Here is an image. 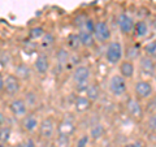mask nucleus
<instances>
[{
    "label": "nucleus",
    "mask_w": 156,
    "mask_h": 147,
    "mask_svg": "<svg viewBox=\"0 0 156 147\" xmlns=\"http://www.w3.org/2000/svg\"><path fill=\"white\" fill-rule=\"evenodd\" d=\"M92 70L87 65H78L72 73V82L78 92H83L91 83Z\"/></svg>",
    "instance_id": "f257e3e1"
},
{
    "label": "nucleus",
    "mask_w": 156,
    "mask_h": 147,
    "mask_svg": "<svg viewBox=\"0 0 156 147\" xmlns=\"http://www.w3.org/2000/svg\"><path fill=\"white\" fill-rule=\"evenodd\" d=\"M107 86H108L109 94L113 98L121 99V98L128 95V80H125L119 73H115L109 77Z\"/></svg>",
    "instance_id": "f03ea898"
},
{
    "label": "nucleus",
    "mask_w": 156,
    "mask_h": 147,
    "mask_svg": "<svg viewBox=\"0 0 156 147\" xmlns=\"http://www.w3.org/2000/svg\"><path fill=\"white\" fill-rule=\"evenodd\" d=\"M104 59L109 65H119L124 59V46L120 41H109L105 47Z\"/></svg>",
    "instance_id": "7ed1b4c3"
},
{
    "label": "nucleus",
    "mask_w": 156,
    "mask_h": 147,
    "mask_svg": "<svg viewBox=\"0 0 156 147\" xmlns=\"http://www.w3.org/2000/svg\"><path fill=\"white\" fill-rule=\"evenodd\" d=\"M133 92L136 99H139L140 102H144V100H148L155 94V89H154L152 82L148 78H139V80H136L134 82Z\"/></svg>",
    "instance_id": "20e7f679"
},
{
    "label": "nucleus",
    "mask_w": 156,
    "mask_h": 147,
    "mask_svg": "<svg viewBox=\"0 0 156 147\" xmlns=\"http://www.w3.org/2000/svg\"><path fill=\"white\" fill-rule=\"evenodd\" d=\"M57 131V125L53 117L48 116L42 119L41 122H39V128H38V135L39 139L43 142H50L55 138V134Z\"/></svg>",
    "instance_id": "39448f33"
},
{
    "label": "nucleus",
    "mask_w": 156,
    "mask_h": 147,
    "mask_svg": "<svg viewBox=\"0 0 156 147\" xmlns=\"http://www.w3.org/2000/svg\"><path fill=\"white\" fill-rule=\"evenodd\" d=\"M22 91V81L14 74V73H8L4 77V90L3 92L8 98H16L20 96Z\"/></svg>",
    "instance_id": "423d86ee"
},
{
    "label": "nucleus",
    "mask_w": 156,
    "mask_h": 147,
    "mask_svg": "<svg viewBox=\"0 0 156 147\" xmlns=\"http://www.w3.org/2000/svg\"><path fill=\"white\" fill-rule=\"evenodd\" d=\"M8 109H9V113L13 117L21 120L22 117H25L29 113V109L30 108H29L26 100L23 99V96H16L9 100Z\"/></svg>",
    "instance_id": "0eeeda50"
},
{
    "label": "nucleus",
    "mask_w": 156,
    "mask_h": 147,
    "mask_svg": "<svg viewBox=\"0 0 156 147\" xmlns=\"http://www.w3.org/2000/svg\"><path fill=\"white\" fill-rule=\"evenodd\" d=\"M125 111L126 113L129 115L130 119L133 120H142L143 116L146 115L144 112V108L142 106V102L139 99H136L135 96H131V98H128L125 102Z\"/></svg>",
    "instance_id": "6e6552de"
},
{
    "label": "nucleus",
    "mask_w": 156,
    "mask_h": 147,
    "mask_svg": "<svg viewBox=\"0 0 156 147\" xmlns=\"http://www.w3.org/2000/svg\"><path fill=\"white\" fill-rule=\"evenodd\" d=\"M138 69L142 76L147 78H154L156 73V60L143 53L138 57Z\"/></svg>",
    "instance_id": "1a4fd4ad"
},
{
    "label": "nucleus",
    "mask_w": 156,
    "mask_h": 147,
    "mask_svg": "<svg viewBox=\"0 0 156 147\" xmlns=\"http://www.w3.org/2000/svg\"><path fill=\"white\" fill-rule=\"evenodd\" d=\"M92 34H94L95 41L100 42V43L109 42L111 38H112V30H111V27H109V25L105 21H103V20L95 21Z\"/></svg>",
    "instance_id": "9d476101"
},
{
    "label": "nucleus",
    "mask_w": 156,
    "mask_h": 147,
    "mask_svg": "<svg viewBox=\"0 0 156 147\" xmlns=\"http://www.w3.org/2000/svg\"><path fill=\"white\" fill-rule=\"evenodd\" d=\"M51 59L50 56L47 55L44 52H41L39 55H37L35 60H34V64H33V68H34V72L37 73L38 76L41 77H44L48 74V72L51 69Z\"/></svg>",
    "instance_id": "9b49d317"
},
{
    "label": "nucleus",
    "mask_w": 156,
    "mask_h": 147,
    "mask_svg": "<svg viewBox=\"0 0 156 147\" xmlns=\"http://www.w3.org/2000/svg\"><path fill=\"white\" fill-rule=\"evenodd\" d=\"M134 25L135 21L133 16H130L129 13L122 12L117 16V26H119V30L122 35H131L134 30Z\"/></svg>",
    "instance_id": "f8f14e48"
},
{
    "label": "nucleus",
    "mask_w": 156,
    "mask_h": 147,
    "mask_svg": "<svg viewBox=\"0 0 156 147\" xmlns=\"http://www.w3.org/2000/svg\"><path fill=\"white\" fill-rule=\"evenodd\" d=\"M136 72V65L134 60H130V59H122L121 63L119 64V74L122 76L125 80H131L134 78Z\"/></svg>",
    "instance_id": "ddd939ff"
},
{
    "label": "nucleus",
    "mask_w": 156,
    "mask_h": 147,
    "mask_svg": "<svg viewBox=\"0 0 156 147\" xmlns=\"http://www.w3.org/2000/svg\"><path fill=\"white\" fill-rule=\"evenodd\" d=\"M39 122H41V120L38 119L37 115L27 113L25 117L21 119V128L23 131H26V133L33 134V133H35V131H38Z\"/></svg>",
    "instance_id": "4468645a"
},
{
    "label": "nucleus",
    "mask_w": 156,
    "mask_h": 147,
    "mask_svg": "<svg viewBox=\"0 0 156 147\" xmlns=\"http://www.w3.org/2000/svg\"><path fill=\"white\" fill-rule=\"evenodd\" d=\"M133 34H134V37L136 39H144V38H147L148 34H150V26H148V23L146 22L144 20L135 21Z\"/></svg>",
    "instance_id": "2eb2a0df"
},
{
    "label": "nucleus",
    "mask_w": 156,
    "mask_h": 147,
    "mask_svg": "<svg viewBox=\"0 0 156 147\" xmlns=\"http://www.w3.org/2000/svg\"><path fill=\"white\" fill-rule=\"evenodd\" d=\"M78 37H80L82 47H85V48L94 47L95 42H96L95 38H94V34H92L91 31H87L83 27H80V30H78Z\"/></svg>",
    "instance_id": "dca6fc26"
},
{
    "label": "nucleus",
    "mask_w": 156,
    "mask_h": 147,
    "mask_svg": "<svg viewBox=\"0 0 156 147\" xmlns=\"http://www.w3.org/2000/svg\"><path fill=\"white\" fill-rule=\"evenodd\" d=\"M14 74H16L22 82L29 81L33 76V69L29 65H26L25 63H21V64L14 66Z\"/></svg>",
    "instance_id": "f3484780"
},
{
    "label": "nucleus",
    "mask_w": 156,
    "mask_h": 147,
    "mask_svg": "<svg viewBox=\"0 0 156 147\" xmlns=\"http://www.w3.org/2000/svg\"><path fill=\"white\" fill-rule=\"evenodd\" d=\"M91 104H92V102L85 94L78 95L76 98V102H74V108L77 112H86L91 108Z\"/></svg>",
    "instance_id": "a211bd4d"
},
{
    "label": "nucleus",
    "mask_w": 156,
    "mask_h": 147,
    "mask_svg": "<svg viewBox=\"0 0 156 147\" xmlns=\"http://www.w3.org/2000/svg\"><path fill=\"white\" fill-rule=\"evenodd\" d=\"M105 134V126L101 124V122H96L90 128V139H94V141H99L104 137Z\"/></svg>",
    "instance_id": "6ab92c4d"
},
{
    "label": "nucleus",
    "mask_w": 156,
    "mask_h": 147,
    "mask_svg": "<svg viewBox=\"0 0 156 147\" xmlns=\"http://www.w3.org/2000/svg\"><path fill=\"white\" fill-rule=\"evenodd\" d=\"M76 130V125L72 120H62L60 124L57 125V133H62V134H68V135H72L73 131Z\"/></svg>",
    "instance_id": "aec40b11"
},
{
    "label": "nucleus",
    "mask_w": 156,
    "mask_h": 147,
    "mask_svg": "<svg viewBox=\"0 0 156 147\" xmlns=\"http://www.w3.org/2000/svg\"><path fill=\"white\" fill-rule=\"evenodd\" d=\"M83 94L89 98L92 103H94V102H96L100 98V87L91 82L90 85L86 87V90L83 91Z\"/></svg>",
    "instance_id": "412c9836"
},
{
    "label": "nucleus",
    "mask_w": 156,
    "mask_h": 147,
    "mask_svg": "<svg viewBox=\"0 0 156 147\" xmlns=\"http://www.w3.org/2000/svg\"><path fill=\"white\" fill-rule=\"evenodd\" d=\"M53 139H55V147H72L70 135L68 134L57 133V135H55Z\"/></svg>",
    "instance_id": "4be33fe9"
},
{
    "label": "nucleus",
    "mask_w": 156,
    "mask_h": 147,
    "mask_svg": "<svg viewBox=\"0 0 156 147\" xmlns=\"http://www.w3.org/2000/svg\"><path fill=\"white\" fill-rule=\"evenodd\" d=\"M23 99L26 100L30 109L37 108V107L39 106V96L37 94V91H27L25 94V96H23Z\"/></svg>",
    "instance_id": "5701e85b"
},
{
    "label": "nucleus",
    "mask_w": 156,
    "mask_h": 147,
    "mask_svg": "<svg viewBox=\"0 0 156 147\" xmlns=\"http://www.w3.org/2000/svg\"><path fill=\"white\" fill-rule=\"evenodd\" d=\"M142 51H143L144 55H147V56L152 57L156 60V39H152V41L146 43V45L143 46V48H142Z\"/></svg>",
    "instance_id": "b1692460"
},
{
    "label": "nucleus",
    "mask_w": 156,
    "mask_h": 147,
    "mask_svg": "<svg viewBox=\"0 0 156 147\" xmlns=\"http://www.w3.org/2000/svg\"><path fill=\"white\" fill-rule=\"evenodd\" d=\"M11 135H12L11 126H8V125L2 126V128H0V143L5 145L7 142L11 139Z\"/></svg>",
    "instance_id": "393cba45"
},
{
    "label": "nucleus",
    "mask_w": 156,
    "mask_h": 147,
    "mask_svg": "<svg viewBox=\"0 0 156 147\" xmlns=\"http://www.w3.org/2000/svg\"><path fill=\"white\" fill-rule=\"evenodd\" d=\"M56 56H57V63H58V65H61V66L66 65L68 61H69V51L65 50V48H60Z\"/></svg>",
    "instance_id": "a878e982"
},
{
    "label": "nucleus",
    "mask_w": 156,
    "mask_h": 147,
    "mask_svg": "<svg viewBox=\"0 0 156 147\" xmlns=\"http://www.w3.org/2000/svg\"><path fill=\"white\" fill-rule=\"evenodd\" d=\"M68 46H69L72 50H77V48L82 47L81 41H80V37H78V33L70 34V35L68 37Z\"/></svg>",
    "instance_id": "bb28decb"
},
{
    "label": "nucleus",
    "mask_w": 156,
    "mask_h": 147,
    "mask_svg": "<svg viewBox=\"0 0 156 147\" xmlns=\"http://www.w3.org/2000/svg\"><path fill=\"white\" fill-rule=\"evenodd\" d=\"M147 129L152 133H156V111L152 112V113H148V117H147Z\"/></svg>",
    "instance_id": "cd10ccee"
},
{
    "label": "nucleus",
    "mask_w": 156,
    "mask_h": 147,
    "mask_svg": "<svg viewBox=\"0 0 156 147\" xmlns=\"http://www.w3.org/2000/svg\"><path fill=\"white\" fill-rule=\"evenodd\" d=\"M44 34H46L44 29L41 27V26H35V27H33L30 30V37H31V39H34V41H37V39H42Z\"/></svg>",
    "instance_id": "c85d7f7f"
},
{
    "label": "nucleus",
    "mask_w": 156,
    "mask_h": 147,
    "mask_svg": "<svg viewBox=\"0 0 156 147\" xmlns=\"http://www.w3.org/2000/svg\"><path fill=\"white\" fill-rule=\"evenodd\" d=\"M155 111H156V95L154 94L147 100V104H146V107H144V112L148 115V113H152V112H155Z\"/></svg>",
    "instance_id": "c756f323"
},
{
    "label": "nucleus",
    "mask_w": 156,
    "mask_h": 147,
    "mask_svg": "<svg viewBox=\"0 0 156 147\" xmlns=\"http://www.w3.org/2000/svg\"><path fill=\"white\" fill-rule=\"evenodd\" d=\"M42 45L44 46V47H47V48L55 45V37H53V34L46 31V34L42 38Z\"/></svg>",
    "instance_id": "7c9ffc66"
},
{
    "label": "nucleus",
    "mask_w": 156,
    "mask_h": 147,
    "mask_svg": "<svg viewBox=\"0 0 156 147\" xmlns=\"http://www.w3.org/2000/svg\"><path fill=\"white\" fill-rule=\"evenodd\" d=\"M89 142H90V135L85 133L77 139V142L74 143V147H87L89 146Z\"/></svg>",
    "instance_id": "2f4dec72"
},
{
    "label": "nucleus",
    "mask_w": 156,
    "mask_h": 147,
    "mask_svg": "<svg viewBox=\"0 0 156 147\" xmlns=\"http://www.w3.org/2000/svg\"><path fill=\"white\" fill-rule=\"evenodd\" d=\"M125 147H144V146L142 142H139V141H131L129 143H126Z\"/></svg>",
    "instance_id": "473e14b6"
},
{
    "label": "nucleus",
    "mask_w": 156,
    "mask_h": 147,
    "mask_svg": "<svg viewBox=\"0 0 156 147\" xmlns=\"http://www.w3.org/2000/svg\"><path fill=\"white\" fill-rule=\"evenodd\" d=\"M4 125H7V117H5V113L0 109V128Z\"/></svg>",
    "instance_id": "72a5a7b5"
},
{
    "label": "nucleus",
    "mask_w": 156,
    "mask_h": 147,
    "mask_svg": "<svg viewBox=\"0 0 156 147\" xmlns=\"http://www.w3.org/2000/svg\"><path fill=\"white\" fill-rule=\"evenodd\" d=\"M23 147H38V146H37L35 142H34V139L29 138V139L26 141V143H25V146H23Z\"/></svg>",
    "instance_id": "f704fd0d"
},
{
    "label": "nucleus",
    "mask_w": 156,
    "mask_h": 147,
    "mask_svg": "<svg viewBox=\"0 0 156 147\" xmlns=\"http://www.w3.org/2000/svg\"><path fill=\"white\" fill-rule=\"evenodd\" d=\"M4 76L2 72H0V92H3V90H4Z\"/></svg>",
    "instance_id": "c9c22d12"
},
{
    "label": "nucleus",
    "mask_w": 156,
    "mask_h": 147,
    "mask_svg": "<svg viewBox=\"0 0 156 147\" xmlns=\"http://www.w3.org/2000/svg\"><path fill=\"white\" fill-rule=\"evenodd\" d=\"M154 80H155V82H156V73H155V76H154Z\"/></svg>",
    "instance_id": "e433bc0d"
}]
</instances>
